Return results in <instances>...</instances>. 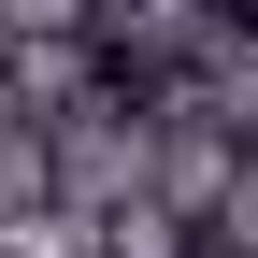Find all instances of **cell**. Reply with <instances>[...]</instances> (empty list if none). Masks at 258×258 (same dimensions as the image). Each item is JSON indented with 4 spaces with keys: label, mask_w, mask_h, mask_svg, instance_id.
I'll return each mask as SVG.
<instances>
[{
    "label": "cell",
    "mask_w": 258,
    "mask_h": 258,
    "mask_svg": "<svg viewBox=\"0 0 258 258\" xmlns=\"http://www.w3.org/2000/svg\"><path fill=\"white\" fill-rule=\"evenodd\" d=\"M0 258H15V244H0Z\"/></svg>",
    "instance_id": "cell-1"
}]
</instances>
